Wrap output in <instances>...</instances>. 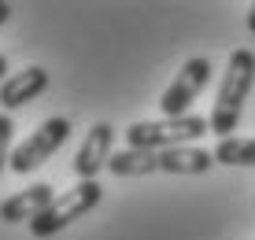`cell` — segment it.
Returning a JSON list of instances; mask_svg holds the SVG:
<instances>
[{"label": "cell", "instance_id": "3957f363", "mask_svg": "<svg viewBox=\"0 0 255 240\" xmlns=\"http://www.w3.org/2000/svg\"><path fill=\"white\" fill-rule=\"evenodd\" d=\"M104 196V189H100V181H78L74 189H67L63 196H56V203L41 215L37 222H30V233L33 237H52V233H59V229H67L74 218H85L89 211L100 203Z\"/></svg>", "mask_w": 255, "mask_h": 240}, {"label": "cell", "instance_id": "8fae6325", "mask_svg": "<svg viewBox=\"0 0 255 240\" xmlns=\"http://www.w3.org/2000/svg\"><path fill=\"white\" fill-rule=\"evenodd\" d=\"M7 15H11V4H4V0H0V26L7 22Z\"/></svg>", "mask_w": 255, "mask_h": 240}, {"label": "cell", "instance_id": "277c9868", "mask_svg": "<svg viewBox=\"0 0 255 240\" xmlns=\"http://www.w3.org/2000/svg\"><path fill=\"white\" fill-rule=\"evenodd\" d=\"M70 137V122L67 119H45L30 137L11 152V170L15 174H33L37 166H45Z\"/></svg>", "mask_w": 255, "mask_h": 240}, {"label": "cell", "instance_id": "30bf717a", "mask_svg": "<svg viewBox=\"0 0 255 240\" xmlns=\"http://www.w3.org/2000/svg\"><path fill=\"white\" fill-rule=\"evenodd\" d=\"M11 129H15L11 115L0 111V174H4V166H11Z\"/></svg>", "mask_w": 255, "mask_h": 240}, {"label": "cell", "instance_id": "6da1fadb", "mask_svg": "<svg viewBox=\"0 0 255 240\" xmlns=\"http://www.w3.org/2000/svg\"><path fill=\"white\" fill-rule=\"evenodd\" d=\"M252 85H255V52L252 48L230 52L222 85H218L215 111H211V133H218L222 140L233 137V129L241 126V111H244V100H248Z\"/></svg>", "mask_w": 255, "mask_h": 240}, {"label": "cell", "instance_id": "4fadbf2b", "mask_svg": "<svg viewBox=\"0 0 255 240\" xmlns=\"http://www.w3.org/2000/svg\"><path fill=\"white\" fill-rule=\"evenodd\" d=\"M7 74V56H0V78Z\"/></svg>", "mask_w": 255, "mask_h": 240}, {"label": "cell", "instance_id": "7a4b0ae2", "mask_svg": "<svg viewBox=\"0 0 255 240\" xmlns=\"http://www.w3.org/2000/svg\"><path fill=\"white\" fill-rule=\"evenodd\" d=\"M204 133H211V119H200V115L133 122L126 129V144L133 152H166V148H189V140H200Z\"/></svg>", "mask_w": 255, "mask_h": 240}, {"label": "cell", "instance_id": "9c48e42d", "mask_svg": "<svg viewBox=\"0 0 255 240\" xmlns=\"http://www.w3.org/2000/svg\"><path fill=\"white\" fill-rule=\"evenodd\" d=\"M215 163H226V166H255V137H226V140H218Z\"/></svg>", "mask_w": 255, "mask_h": 240}, {"label": "cell", "instance_id": "52a82bcc", "mask_svg": "<svg viewBox=\"0 0 255 240\" xmlns=\"http://www.w3.org/2000/svg\"><path fill=\"white\" fill-rule=\"evenodd\" d=\"M52 203H56V189L45 185V181H37L26 192H15L11 200L0 203V222H7V226H15V222H37Z\"/></svg>", "mask_w": 255, "mask_h": 240}, {"label": "cell", "instance_id": "ba28073f", "mask_svg": "<svg viewBox=\"0 0 255 240\" xmlns=\"http://www.w3.org/2000/svg\"><path fill=\"white\" fill-rule=\"evenodd\" d=\"M45 89H48V70L45 67H26L19 74L4 78V85H0V108L4 111L26 108V104H33Z\"/></svg>", "mask_w": 255, "mask_h": 240}, {"label": "cell", "instance_id": "8992f818", "mask_svg": "<svg viewBox=\"0 0 255 240\" xmlns=\"http://www.w3.org/2000/svg\"><path fill=\"white\" fill-rule=\"evenodd\" d=\"M111 144H115V126L96 122V126L85 133L82 148H78V155H74V174L82 177V181H96V174L111 163Z\"/></svg>", "mask_w": 255, "mask_h": 240}, {"label": "cell", "instance_id": "7c38bea8", "mask_svg": "<svg viewBox=\"0 0 255 240\" xmlns=\"http://www.w3.org/2000/svg\"><path fill=\"white\" fill-rule=\"evenodd\" d=\"M248 30H252V33H255V4H252V7H248Z\"/></svg>", "mask_w": 255, "mask_h": 240}, {"label": "cell", "instance_id": "5b68a950", "mask_svg": "<svg viewBox=\"0 0 255 240\" xmlns=\"http://www.w3.org/2000/svg\"><path fill=\"white\" fill-rule=\"evenodd\" d=\"M207 82H211V59H207V56L189 59V63L178 70V78L170 82V89L163 93V100H159L163 115H166V119H185V115H189V104L204 93Z\"/></svg>", "mask_w": 255, "mask_h": 240}]
</instances>
